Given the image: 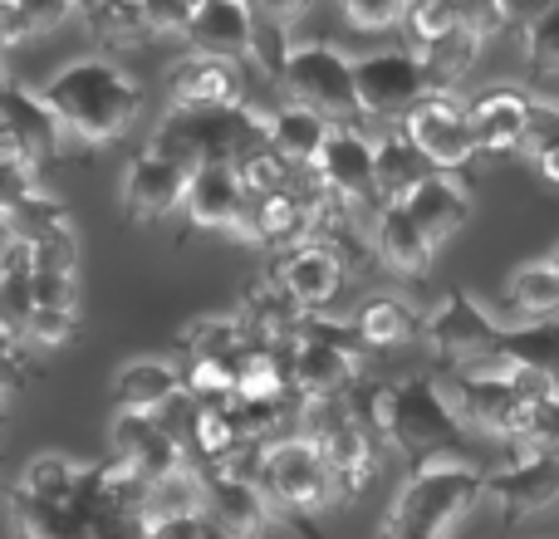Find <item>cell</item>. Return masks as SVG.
<instances>
[{
    "label": "cell",
    "instance_id": "6da1fadb",
    "mask_svg": "<svg viewBox=\"0 0 559 539\" xmlns=\"http://www.w3.org/2000/svg\"><path fill=\"white\" fill-rule=\"evenodd\" d=\"M10 520L20 539H147L153 481L108 456V462L84 466L74 491L55 501L10 491Z\"/></svg>",
    "mask_w": 559,
    "mask_h": 539
},
{
    "label": "cell",
    "instance_id": "7a4b0ae2",
    "mask_svg": "<svg viewBox=\"0 0 559 539\" xmlns=\"http://www.w3.org/2000/svg\"><path fill=\"white\" fill-rule=\"evenodd\" d=\"M348 412L378 436L393 452L407 456V466H432V462H456L472 442V427L462 422V412L452 407L447 387L437 378H364V383L348 393Z\"/></svg>",
    "mask_w": 559,
    "mask_h": 539
},
{
    "label": "cell",
    "instance_id": "3957f363",
    "mask_svg": "<svg viewBox=\"0 0 559 539\" xmlns=\"http://www.w3.org/2000/svg\"><path fill=\"white\" fill-rule=\"evenodd\" d=\"M39 98L49 104V113L64 128V143L74 147H108L138 123L143 113V88L138 79H128L123 64L114 59H74L64 64Z\"/></svg>",
    "mask_w": 559,
    "mask_h": 539
},
{
    "label": "cell",
    "instance_id": "277c9868",
    "mask_svg": "<svg viewBox=\"0 0 559 539\" xmlns=\"http://www.w3.org/2000/svg\"><path fill=\"white\" fill-rule=\"evenodd\" d=\"M271 143V108L231 104V108H167L153 128V153L182 163L187 172L212 163H241L246 153Z\"/></svg>",
    "mask_w": 559,
    "mask_h": 539
},
{
    "label": "cell",
    "instance_id": "5b68a950",
    "mask_svg": "<svg viewBox=\"0 0 559 539\" xmlns=\"http://www.w3.org/2000/svg\"><path fill=\"white\" fill-rule=\"evenodd\" d=\"M486 495V476L466 462L417 466L383 515V539H447L452 525Z\"/></svg>",
    "mask_w": 559,
    "mask_h": 539
},
{
    "label": "cell",
    "instance_id": "8992f818",
    "mask_svg": "<svg viewBox=\"0 0 559 539\" xmlns=\"http://www.w3.org/2000/svg\"><path fill=\"white\" fill-rule=\"evenodd\" d=\"M555 393H559L555 378L531 373V368H511L506 378H481V373L452 368V378H447V397H452V407L462 412V422L472 427V432L506 436V442H515V436L525 432L531 407Z\"/></svg>",
    "mask_w": 559,
    "mask_h": 539
},
{
    "label": "cell",
    "instance_id": "52a82bcc",
    "mask_svg": "<svg viewBox=\"0 0 559 539\" xmlns=\"http://www.w3.org/2000/svg\"><path fill=\"white\" fill-rule=\"evenodd\" d=\"M255 481L271 495V505H280L295 525H305L309 539H319L314 515L338 501V486H334V471H329L324 452H319L309 436H285V442L265 446Z\"/></svg>",
    "mask_w": 559,
    "mask_h": 539
},
{
    "label": "cell",
    "instance_id": "ba28073f",
    "mask_svg": "<svg viewBox=\"0 0 559 539\" xmlns=\"http://www.w3.org/2000/svg\"><path fill=\"white\" fill-rule=\"evenodd\" d=\"M280 94L285 104L314 108L329 123H358L364 108H358V79H354V59H344L334 45L314 39V45H295L280 79Z\"/></svg>",
    "mask_w": 559,
    "mask_h": 539
},
{
    "label": "cell",
    "instance_id": "9c48e42d",
    "mask_svg": "<svg viewBox=\"0 0 559 539\" xmlns=\"http://www.w3.org/2000/svg\"><path fill=\"white\" fill-rule=\"evenodd\" d=\"M309 177L319 182V192H324L329 202H338L354 216L373 221L378 206H383V192H378V143L358 133L354 123H338L334 133H329V143L319 147Z\"/></svg>",
    "mask_w": 559,
    "mask_h": 539
},
{
    "label": "cell",
    "instance_id": "30bf717a",
    "mask_svg": "<svg viewBox=\"0 0 559 539\" xmlns=\"http://www.w3.org/2000/svg\"><path fill=\"white\" fill-rule=\"evenodd\" d=\"M354 79H358V108L364 118H378V123H403L427 94V69L413 49H378V55L354 59Z\"/></svg>",
    "mask_w": 559,
    "mask_h": 539
},
{
    "label": "cell",
    "instance_id": "8fae6325",
    "mask_svg": "<svg viewBox=\"0 0 559 539\" xmlns=\"http://www.w3.org/2000/svg\"><path fill=\"white\" fill-rule=\"evenodd\" d=\"M397 128L423 147L432 172H447V177L466 172V167L481 157L476 153V133H472V118H466V104H456V94H427Z\"/></svg>",
    "mask_w": 559,
    "mask_h": 539
},
{
    "label": "cell",
    "instance_id": "7c38bea8",
    "mask_svg": "<svg viewBox=\"0 0 559 539\" xmlns=\"http://www.w3.org/2000/svg\"><path fill=\"white\" fill-rule=\"evenodd\" d=\"M344 255L324 241H299L285 245V255L271 265V285L285 289V299L299 309V314H324L334 304V295L344 289Z\"/></svg>",
    "mask_w": 559,
    "mask_h": 539
},
{
    "label": "cell",
    "instance_id": "4fadbf2b",
    "mask_svg": "<svg viewBox=\"0 0 559 539\" xmlns=\"http://www.w3.org/2000/svg\"><path fill=\"white\" fill-rule=\"evenodd\" d=\"M423 338L432 344V354L442 358L447 368H462V363H472V358L496 354L501 324H496V319L486 314V309L476 304L472 295L452 289V295H447L442 304L427 314V334Z\"/></svg>",
    "mask_w": 559,
    "mask_h": 539
},
{
    "label": "cell",
    "instance_id": "5bb4252c",
    "mask_svg": "<svg viewBox=\"0 0 559 539\" xmlns=\"http://www.w3.org/2000/svg\"><path fill=\"white\" fill-rule=\"evenodd\" d=\"M108 446H114L118 462H128L143 481H167L173 471H182L187 446L167 432V422L157 412H118L114 427H108Z\"/></svg>",
    "mask_w": 559,
    "mask_h": 539
},
{
    "label": "cell",
    "instance_id": "9a60e30c",
    "mask_svg": "<svg viewBox=\"0 0 559 539\" xmlns=\"http://www.w3.org/2000/svg\"><path fill=\"white\" fill-rule=\"evenodd\" d=\"M187 187H192V172L182 163L143 147L123 177V216L128 221H163L187 202Z\"/></svg>",
    "mask_w": 559,
    "mask_h": 539
},
{
    "label": "cell",
    "instance_id": "2e32d148",
    "mask_svg": "<svg viewBox=\"0 0 559 539\" xmlns=\"http://www.w3.org/2000/svg\"><path fill=\"white\" fill-rule=\"evenodd\" d=\"M246 206H251V192H246L236 163H212V167H197L192 172V187H187L182 212H187V221H192V231L241 236Z\"/></svg>",
    "mask_w": 559,
    "mask_h": 539
},
{
    "label": "cell",
    "instance_id": "e0dca14e",
    "mask_svg": "<svg viewBox=\"0 0 559 539\" xmlns=\"http://www.w3.org/2000/svg\"><path fill=\"white\" fill-rule=\"evenodd\" d=\"M251 35H255L251 0H202V5H192L187 49L212 59H231V64H251Z\"/></svg>",
    "mask_w": 559,
    "mask_h": 539
},
{
    "label": "cell",
    "instance_id": "ac0fdd59",
    "mask_svg": "<svg viewBox=\"0 0 559 539\" xmlns=\"http://www.w3.org/2000/svg\"><path fill=\"white\" fill-rule=\"evenodd\" d=\"M289 383H295L299 403H314V397H348L364 373H358V354L324 338H295L289 344Z\"/></svg>",
    "mask_w": 559,
    "mask_h": 539
},
{
    "label": "cell",
    "instance_id": "d6986e66",
    "mask_svg": "<svg viewBox=\"0 0 559 539\" xmlns=\"http://www.w3.org/2000/svg\"><path fill=\"white\" fill-rule=\"evenodd\" d=\"M531 108H535V98L521 94V88H486V94H476L472 104H466V118H472V133H476V153L481 157L525 153Z\"/></svg>",
    "mask_w": 559,
    "mask_h": 539
},
{
    "label": "cell",
    "instance_id": "ffe728a7",
    "mask_svg": "<svg viewBox=\"0 0 559 539\" xmlns=\"http://www.w3.org/2000/svg\"><path fill=\"white\" fill-rule=\"evenodd\" d=\"M167 104L173 108H231V104H246L241 69H236L231 59H212V55H192V49H187V55L167 69Z\"/></svg>",
    "mask_w": 559,
    "mask_h": 539
},
{
    "label": "cell",
    "instance_id": "44dd1931",
    "mask_svg": "<svg viewBox=\"0 0 559 539\" xmlns=\"http://www.w3.org/2000/svg\"><path fill=\"white\" fill-rule=\"evenodd\" d=\"M368 245H373L378 265L397 270L407 279H423L432 270V236L417 226V216L407 212V202H383L378 216L368 221Z\"/></svg>",
    "mask_w": 559,
    "mask_h": 539
},
{
    "label": "cell",
    "instance_id": "7402d4cb",
    "mask_svg": "<svg viewBox=\"0 0 559 539\" xmlns=\"http://www.w3.org/2000/svg\"><path fill=\"white\" fill-rule=\"evenodd\" d=\"M486 495L501 501L506 530H511L515 520L545 511V505L559 495V456H515L511 466L486 476Z\"/></svg>",
    "mask_w": 559,
    "mask_h": 539
},
{
    "label": "cell",
    "instance_id": "603a6c76",
    "mask_svg": "<svg viewBox=\"0 0 559 539\" xmlns=\"http://www.w3.org/2000/svg\"><path fill=\"white\" fill-rule=\"evenodd\" d=\"M206 481V515L231 539H261L271 520V495L261 491L255 476L241 471H202Z\"/></svg>",
    "mask_w": 559,
    "mask_h": 539
},
{
    "label": "cell",
    "instance_id": "cb8c5ba5",
    "mask_svg": "<svg viewBox=\"0 0 559 539\" xmlns=\"http://www.w3.org/2000/svg\"><path fill=\"white\" fill-rule=\"evenodd\" d=\"M182 393H187V378L177 363H167V358H133V363L118 368L108 403H114V412H163Z\"/></svg>",
    "mask_w": 559,
    "mask_h": 539
},
{
    "label": "cell",
    "instance_id": "d4e9b609",
    "mask_svg": "<svg viewBox=\"0 0 559 539\" xmlns=\"http://www.w3.org/2000/svg\"><path fill=\"white\" fill-rule=\"evenodd\" d=\"M0 118H5V123L20 133V143L29 147V157H35V163L69 153L59 118L49 113V104H45L39 94H29V88H20V84H5V88H0Z\"/></svg>",
    "mask_w": 559,
    "mask_h": 539
},
{
    "label": "cell",
    "instance_id": "484cf974",
    "mask_svg": "<svg viewBox=\"0 0 559 539\" xmlns=\"http://www.w3.org/2000/svg\"><path fill=\"white\" fill-rule=\"evenodd\" d=\"M407 212H413L417 226L432 236V245H442V241H452V236L466 226V216H472V196H466L447 172H432L427 182L413 187Z\"/></svg>",
    "mask_w": 559,
    "mask_h": 539
},
{
    "label": "cell",
    "instance_id": "4316f807",
    "mask_svg": "<svg viewBox=\"0 0 559 539\" xmlns=\"http://www.w3.org/2000/svg\"><path fill=\"white\" fill-rule=\"evenodd\" d=\"M354 328L364 348H403L427 334V314H417L403 295H373L354 314Z\"/></svg>",
    "mask_w": 559,
    "mask_h": 539
},
{
    "label": "cell",
    "instance_id": "83f0119b",
    "mask_svg": "<svg viewBox=\"0 0 559 539\" xmlns=\"http://www.w3.org/2000/svg\"><path fill=\"white\" fill-rule=\"evenodd\" d=\"M334 128L338 123H329V118L314 113V108H299V104L271 108V147L280 157H289L299 172H309V167H314L319 147L329 143V133H334Z\"/></svg>",
    "mask_w": 559,
    "mask_h": 539
},
{
    "label": "cell",
    "instance_id": "f1b7e54d",
    "mask_svg": "<svg viewBox=\"0 0 559 539\" xmlns=\"http://www.w3.org/2000/svg\"><path fill=\"white\" fill-rule=\"evenodd\" d=\"M427 177H432V163L423 157V147L403 128H388L378 137V192H383V202H407L413 187Z\"/></svg>",
    "mask_w": 559,
    "mask_h": 539
},
{
    "label": "cell",
    "instance_id": "f546056e",
    "mask_svg": "<svg viewBox=\"0 0 559 539\" xmlns=\"http://www.w3.org/2000/svg\"><path fill=\"white\" fill-rule=\"evenodd\" d=\"M486 358H501L511 368H531V373H545L559 383V319H550V324H525V328H501L496 354H486Z\"/></svg>",
    "mask_w": 559,
    "mask_h": 539
},
{
    "label": "cell",
    "instance_id": "4dcf8cb0",
    "mask_svg": "<svg viewBox=\"0 0 559 539\" xmlns=\"http://www.w3.org/2000/svg\"><path fill=\"white\" fill-rule=\"evenodd\" d=\"M481 45H486V39L476 35L472 25H462V29H452L447 39L427 45L417 59H423V69H427V84H432V94H456V84L472 74V64H476V55H481Z\"/></svg>",
    "mask_w": 559,
    "mask_h": 539
},
{
    "label": "cell",
    "instance_id": "1f68e13d",
    "mask_svg": "<svg viewBox=\"0 0 559 539\" xmlns=\"http://www.w3.org/2000/svg\"><path fill=\"white\" fill-rule=\"evenodd\" d=\"M84 20L108 49H143L153 45L147 5H123V0H84Z\"/></svg>",
    "mask_w": 559,
    "mask_h": 539
},
{
    "label": "cell",
    "instance_id": "d6a6232c",
    "mask_svg": "<svg viewBox=\"0 0 559 539\" xmlns=\"http://www.w3.org/2000/svg\"><path fill=\"white\" fill-rule=\"evenodd\" d=\"M506 304L525 319V324H550L559 319V270L555 265H525L506 285Z\"/></svg>",
    "mask_w": 559,
    "mask_h": 539
},
{
    "label": "cell",
    "instance_id": "836d02e7",
    "mask_svg": "<svg viewBox=\"0 0 559 539\" xmlns=\"http://www.w3.org/2000/svg\"><path fill=\"white\" fill-rule=\"evenodd\" d=\"M251 344V334H246L241 319H197V324L182 328V354L187 363H231L241 348Z\"/></svg>",
    "mask_w": 559,
    "mask_h": 539
},
{
    "label": "cell",
    "instance_id": "e575fe53",
    "mask_svg": "<svg viewBox=\"0 0 559 539\" xmlns=\"http://www.w3.org/2000/svg\"><path fill=\"white\" fill-rule=\"evenodd\" d=\"M74 10V0H0V29H5L10 45H20V39L59 29Z\"/></svg>",
    "mask_w": 559,
    "mask_h": 539
},
{
    "label": "cell",
    "instance_id": "d590c367",
    "mask_svg": "<svg viewBox=\"0 0 559 539\" xmlns=\"http://www.w3.org/2000/svg\"><path fill=\"white\" fill-rule=\"evenodd\" d=\"M79 476H84V466H79V462H69V456H59V452H45V456H35V462L20 471L15 491L20 495H35V501H55V495L74 491Z\"/></svg>",
    "mask_w": 559,
    "mask_h": 539
},
{
    "label": "cell",
    "instance_id": "8d00e7d4",
    "mask_svg": "<svg viewBox=\"0 0 559 539\" xmlns=\"http://www.w3.org/2000/svg\"><path fill=\"white\" fill-rule=\"evenodd\" d=\"M29 319H35V279H29V265L10 261L0 270V324L25 344Z\"/></svg>",
    "mask_w": 559,
    "mask_h": 539
},
{
    "label": "cell",
    "instance_id": "74e56055",
    "mask_svg": "<svg viewBox=\"0 0 559 539\" xmlns=\"http://www.w3.org/2000/svg\"><path fill=\"white\" fill-rule=\"evenodd\" d=\"M466 20L456 15L447 0H413L403 15V35H407V49L413 55H423L427 45H437V39H447L452 29H462Z\"/></svg>",
    "mask_w": 559,
    "mask_h": 539
},
{
    "label": "cell",
    "instance_id": "f35d334b",
    "mask_svg": "<svg viewBox=\"0 0 559 539\" xmlns=\"http://www.w3.org/2000/svg\"><path fill=\"white\" fill-rule=\"evenodd\" d=\"M163 515H206V481L197 466H182L153 486V520Z\"/></svg>",
    "mask_w": 559,
    "mask_h": 539
},
{
    "label": "cell",
    "instance_id": "ab89813d",
    "mask_svg": "<svg viewBox=\"0 0 559 539\" xmlns=\"http://www.w3.org/2000/svg\"><path fill=\"white\" fill-rule=\"evenodd\" d=\"M236 172H241V182L251 196H271V192H285V187L299 182V167L289 163V157H280L271 143L246 153L241 163H236Z\"/></svg>",
    "mask_w": 559,
    "mask_h": 539
},
{
    "label": "cell",
    "instance_id": "60d3db41",
    "mask_svg": "<svg viewBox=\"0 0 559 539\" xmlns=\"http://www.w3.org/2000/svg\"><path fill=\"white\" fill-rule=\"evenodd\" d=\"M289 55H295V39H289V29L280 25L271 15H255V35H251V64L261 69V79L271 88H280V79H285V64Z\"/></svg>",
    "mask_w": 559,
    "mask_h": 539
},
{
    "label": "cell",
    "instance_id": "b9f144b4",
    "mask_svg": "<svg viewBox=\"0 0 559 539\" xmlns=\"http://www.w3.org/2000/svg\"><path fill=\"white\" fill-rule=\"evenodd\" d=\"M511 446L521 456H559V393L531 407V417H525V432L515 436Z\"/></svg>",
    "mask_w": 559,
    "mask_h": 539
},
{
    "label": "cell",
    "instance_id": "7bdbcfd3",
    "mask_svg": "<svg viewBox=\"0 0 559 539\" xmlns=\"http://www.w3.org/2000/svg\"><path fill=\"white\" fill-rule=\"evenodd\" d=\"M525 64L535 79H559V5L525 25Z\"/></svg>",
    "mask_w": 559,
    "mask_h": 539
},
{
    "label": "cell",
    "instance_id": "ee69618b",
    "mask_svg": "<svg viewBox=\"0 0 559 539\" xmlns=\"http://www.w3.org/2000/svg\"><path fill=\"white\" fill-rule=\"evenodd\" d=\"M413 0H344V15L354 29L364 35H378V29H397Z\"/></svg>",
    "mask_w": 559,
    "mask_h": 539
},
{
    "label": "cell",
    "instance_id": "f6af8a7d",
    "mask_svg": "<svg viewBox=\"0 0 559 539\" xmlns=\"http://www.w3.org/2000/svg\"><path fill=\"white\" fill-rule=\"evenodd\" d=\"M29 279H35V304L39 309H69V314H79L74 270H29Z\"/></svg>",
    "mask_w": 559,
    "mask_h": 539
},
{
    "label": "cell",
    "instance_id": "bcb514c9",
    "mask_svg": "<svg viewBox=\"0 0 559 539\" xmlns=\"http://www.w3.org/2000/svg\"><path fill=\"white\" fill-rule=\"evenodd\" d=\"M74 338H79V314H69V309H39L35 304V319H29L25 344L59 348V344H74Z\"/></svg>",
    "mask_w": 559,
    "mask_h": 539
},
{
    "label": "cell",
    "instance_id": "7dc6e473",
    "mask_svg": "<svg viewBox=\"0 0 559 539\" xmlns=\"http://www.w3.org/2000/svg\"><path fill=\"white\" fill-rule=\"evenodd\" d=\"M39 192V163H0V212H15L20 202Z\"/></svg>",
    "mask_w": 559,
    "mask_h": 539
},
{
    "label": "cell",
    "instance_id": "c3c4849f",
    "mask_svg": "<svg viewBox=\"0 0 559 539\" xmlns=\"http://www.w3.org/2000/svg\"><path fill=\"white\" fill-rule=\"evenodd\" d=\"M559 147V104H540L535 98L531 108V128H525V153L531 157H545Z\"/></svg>",
    "mask_w": 559,
    "mask_h": 539
},
{
    "label": "cell",
    "instance_id": "681fc988",
    "mask_svg": "<svg viewBox=\"0 0 559 539\" xmlns=\"http://www.w3.org/2000/svg\"><path fill=\"white\" fill-rule=\"evenodd\" d=\"M212 515H163L147 525V539H212Z\"/></svg>",
    "mask_w": 559,
    "mask_h": 539
},
{
    "label": "cell",
    "instance_id": "f907efd6",
    "mask_svg": "<svg viewBox=\"0 0 559 539\" xmlns=\"http://www.w3.org/2000/svg\"><path fill=\"white\" fill-rule=\"evenodd\" d=\"M147 25L153 35H182L187 39V25H192V5L187 0H147Z\"/></svg>",
    "mask_w": 559,
    "mask_h": 539
},
{
    "label": "cell",
    "instance_id": "816d5d0a",
    "mask_svg": "<svg viewBox=\"0 0 559 539\" xmlns=\"http://www.w3.org/2000/svg\"><path fill=\"white\" fill-rule=\"evenodd\" d=\"M447 5H452L456 15H462L466 25H472L481 39H491L496 29L506 25V15H501V0H447Z\"/></svg>",
    "mask_w": 559,
    "mask_h": 539
},
{
    "label": "cell",
    "instance_id": "f5cc1de1",
    "mask_svg": "<svg viewBox=\"0 0 559 539\" xmlns=\"http://www.w3.org/2000/svg\"><path fill=\"white\" fill-rule=\"evenodd\" d=\"M559 5V0H501V15H506V25H535L540 15H550V10Z\"/></svg>",
    "mask_w": 559,
    "mask_h": 539
},
{
    "label": "cell",
    "instance_id": "db71d44e",
    "mask_svg": "<svg viewBox=\"0 0 559 539\" xmlns=\"http://www.w3.org/2000/svg\"><path fill=\"white\" fill-rule=\"evenodd\" d=\"M29 378V358L25 348H15V354H0V393H15L20 383Z\"/></svg>",
    "mask_w": 559,
    "mask_h": 539
},
{
    "label": "cell",
    "instance_id": "11a10c76",
    "mask_svg": "<svg viewBox=\"0 0 559 539\" xmlns=\"http://www.w3.org/2000/svg\"><path fill=\"white\" fill-rule=\"evenodd\" d=\"M251 5H255V15H271L280 25H289V20H299L314 0H251Z\"/></svg>",
    "mask_w": 559,
    "mask_h": 539
},
{
    "label": "cell",
    "instance_id": "9f6ffc18",
    "mask_svg": "<svg viewBox=\"0 0 559 539\" xmlns=\"http://www.w3.org/2000/svg\"><path fill=\"white\" fill-rule=\"evenodd\" d=\"M25 157H29V147L20 143V133L0 118V163H25ZM29 163H35V157H29Z\"/></svg>",
    "mask_w": 559,
    "mask_h": 539
},
{
    "label": "cell",
    "instance_id": "6f0895ef",
    "mask_svg": "<svg viewBox=\"0 0 559 539\" xmlns=\"http://www.w3.org/2000/svg\"><path fill=\"white\" fill-rule=\"evenodd\" d=\"M535 167H540L545 182H555V187H559V147H555V153H545V157H535Z\"/></svg>",
    "mask_w": 559,
    "mask_h": 539
},
{
    "label": "cell",
    "instance_id": "680465c9",
    "mask_svg": "<svg viewBox=\"0 0 559 539\" xmlns=\"http://www.w3.org/2000/svg\"><path fill=\"white\" fill-rule=\"evenodd\" d=\"M15 348H25V344H20V338H15V334H10V328H5V324H0V354H15Z\"/></svg>",
    "mask_w": 559,
    "mask_h": 539
},
{
    "label": "cell",
    "instance_id": "91938a15",
    "mask_svg": "<svg viewBox=\"0 0 559 539\" xmlns=\"http://www.w3.org/2000/svg\"><path fill=\"white\" fill-rule=\"evenodd\" d=\"M123 5H147V0H123Z\"/></svg>",
    "mask_w": 559,
    "mask_h": 539
},
{
    "label": "cell",
    "instance_id": "94428289",
    "mask_svg": "<svg viewBox=\"0 0 559 539\" xmlns=\"http://www.w3.org/2000/svg\"><path fill=\"white\" fill-rule=\"evenodd\" d=\"M550 265H555V270H559V251H555V255H550Z\"/></svg>",
    "mask_w": 559,
    "mask_h": 539
},
{
    "label": "cell",
    "instance_id": "6125c7cd",
    "mask_svg": "<svg viewBox=\"0 0 559 539\" xmlns=\"http://www.w3.org/2000/svg\"><path fill=\"white\" fill-rule=\"evenodd\" d=\"M187 5H202V0H187Z\"/></svg>",
    "mask_w": 559,
    "mask_h": 539
},
{
    "label": "cell",
    "instance_id": "be15d7a7",
    "mask_svg": "<svg viewBox=\"0 0 559 539\" xmlns=\"http://www.w3.org/2000/svg\"><path fill=\"white\" fill-rule=\"evenodd\" d=\"M74 5H79V10H84V0H74Z\"/></svg>",
    "mask_w": 559,
    "mask_h": 539
}]
</instances>
